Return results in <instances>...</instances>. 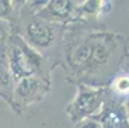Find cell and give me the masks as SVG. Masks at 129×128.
<instances>
[{"label": "cell", "instance_id": "obj_1", "mask_svg": "<svg viewBox=\"0 0 129 128\" xmlns=\"http://www.w3.org/2000/svg\"><path fill=\"white\" fill-rule=\"evenodd\" d=\"M128 40L102 24L65 26L59 65L65 78L77 86L107 87L124 65Z\"/></svg>", "mask_w": 129, "mask_h": 128}, {"label": "cell", "instance_id": "obj_2", "mask_svg": "<svg viewBox=\"0 0 129 128\" xmlns=\"http://www.w3.org/2000/svg\"><path fill=\"white\" fill-rule=\"evenodd\" d=\"M10 27L14 28L24 42L42 58L52 63L55 67L59 65L65 26L50 22L36 13H32L26 8L23 2L17 24Z\"/></svg>", "mask_w": 129, "mask_h": 128}, {"label": "cell", "instance_id": "obj_3", "mask_svg": "<svg viewBox=\"0 0 129 128\" xmlns=\"http://www.w3.org/2000/svg\"><path fill=\"white\" fill-rule=\"evenodd\" d=\"M7 54L14 83L29 77L51 78L52 70L56 68L52 63L42 58L39 53L28 46L10 26L7 39Z\"/></svg>", "mask_w": 129, "mask_h": 128}, {"label": "cell", "instance_id": "obj_4", "mask_svg": "<svg viewBox=\"0 0 129 128\" xmlns=\"http://www.w3.org/2000/svg\"><path fill=\"white\" fill-rule=\"evenodd\" d=\"M107 96V87H91L84 85L77 86V94L67 105L65 114L73 124L96 115Z\"/></svg>", "mask_w": 129, "mask_h": 128}, {"label": "cell", "instance_id": "obj_5", "mask_svg": "<svg viewBox=\"0 0 129 128\" xmlns=\"http://www.w3.org/2000/svg\"><path fill=\"white\" fill-rule=\"evenodd\" d=\"M51 91V78L47 77H29L14 83L12 109L17 114H23L27 109L41 101Z\"/></svg>", "mask_w": 129, "mask_h": 128}, {"label": "cell", "instance_id": "obj_6", "mask_svg": "<svg viewBox=\"0 0 129 128\" xmlns=\"http://www.w3.org/2000/svg\"><path fill=\"white\" fill-rule=\"evenodd\" d=\"M44 19L63 26L81 23L82 19V2L70 0H52L47 2L45 7L36 13Z\"/></svg>", "mask_w": 129, "mask_h": 128}, {"label": "cell", "instance_id": "obj_7", "mask_svg": "<svg viewBox=\"0 0 129 128\" xmlns=\"http://www.w3.org/2000/svg\"><path fill=\"white\" fill-rule=\"evenodd\" d=\"M96 119L101 128H129V114L125 104L109 94L100 109V112L92 117Z\"/></svg>", "mask_w": 129, "mask_h": 128}, {"label": "cell", "instance_id": "obj_8", "mask_svg": "<svg viewBox=\"0 0 129 128\" xmlns=\"http://www.w3.org/2000/svg\"><path fill=\"white\" fill-rule=\"evenodd\" d=\"M8 33L4 35V37L0 41V97L4 99L10 106L13 103V88L14 81L10 73L9 62H8V54H7V39Z\"/></svg>", "mask_w": 129, "mask_h": 128}, {"label": "cell", "instance_id": "obj_9", "mask_svg": "<svg viewBox=\"0 0 129 128\" xmlns=\"http://www.w3.org/2000/svg\"><path fill=\"white\" fill-rule=\"evenodd\" d=\"M23 2L0 0V21L7 22L9 26H15Z\"/></svg>", "mask_w": 129, "mask_h": 128}, {"label": "cell", "instance_id": "obj_10", "mask_svg": "<svg viewBox=\"0 0 129 128\" xmlns=\"http://www.w3.org/2000/svg\"><path fill=\"white\" fill-rule=\"evenodd\" d=\"M76 128H101V125L96 119L88 118V119H84V120L79 122L78 124H76Z\"/></svg>", "mask_w": 129, "mask_h": 128}, {"label": "cell", "instance_id": "obj_11", "mask_svg": "<svg viewBox=\"0 0 129 128\" xmlns=\"http://www.w3.org/2000/svg\"><path fill=\"white\" fill-rule=\"evenodd\" d=\"M9 30V24H4L2 21H0V41H2V39L4 37V35L7 33V31Z\"/></svg>", "mask_w": 129, "mask_h": 128}]
</instances>
